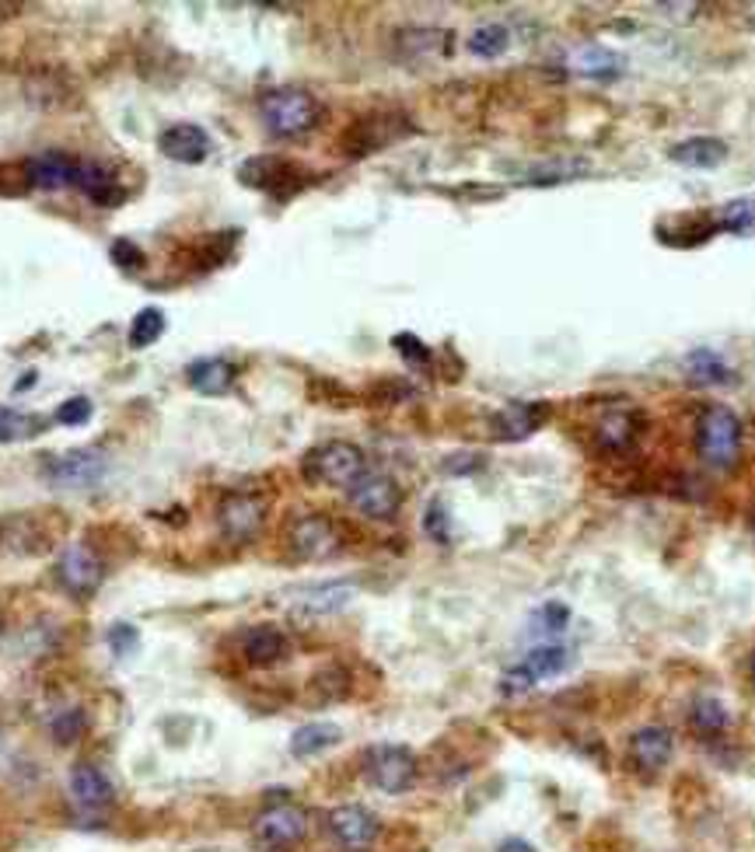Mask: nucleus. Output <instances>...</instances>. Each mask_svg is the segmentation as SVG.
I'll use <instances>...</instances> for the list:
<instances>
[{"label": "nucleus", "mask_w": 755, "mask_h": 852, "mask_svg": "<svg viewBox=\"0 0 755 852\" xmlns=\"http://www.w3.org/2000/svg\"><path fill=\"white\" fill-rule=\"evenodd\" d=\"M259 119L273 137H305L322 119V105L305 88H277L259 99Z\"/></svg>", "instance_id": "f257e3e1"}, {"label": "nucleus", "mask_w": 755, "mask_h": 852, "mask_svg": "<svg viewBox=\"0 0 755 852\" xmlns=\"http://www.w3.org/2000/svg\"><path fill=\"white\" fill-rule=\"evenodd\" d=\"M364 472H368L364 451L350 444V440H325V444L305 454V476L319 486L350 489Z\"/></svg>", "instance_id": "f03ea898"}, {"label": "nucleus", "mask_w": 755, "mask_h": 852, "mask_svg": "<svg viewBox=\"0 0 755 852\" xmlns=\"http://www.w3.org/2000/svg\"><path fill=\"white\" fill-rule=\"evenodd\" d=\"M696 448L711 468H731L738 462V451H742V419L728 405L703 409L696 426Z\"/></svg>", "instance_id": "7ed1b4c3"}, {"label": "nucleus", "mask_w": 755, "mask_h": 852, "mask_svg": "<svg viewBox=\"0 0 755 852\" xmlns=\"http://www.w3.org/2000/svg\"><path fill=\"white\" fill-rule=\"evenodd\" d=\"M413 133V122L402 113H368L350 122V130L343 133L340 147L346 157H368L392 144H399L402 137Z\"/></svg>", "instance_id": "20e7f679"}, {"label": "nucleus", "mask_w": 755, "mask_h": 852, "mask_svg": "<svg viewBox=\"0 0 755 852\" xmlns=\"http://www.w3.org/2000/svg\"><path fill=\"white\" fill-rule=\"evenodd\" d=\"M566 668H571V650L560 643H542V646H535V650H528L514 668L503 671L500 696H511V699L525 696V692H532L539 682H549V677L563 674Z\"/></svg>", "instance_id": "39448f33"}, {"label": "nucleus", "mask_w": 755, "mask_h": 852, "mask_svg": "<svg viewBox=\"0 0 755 852\" xmlns=\"http://www.w3.org/2000/svg\"><path fill=\"white\" fill-rule=\"evenodd\" d=\"M287 545H291V552L297 559L322 563V559H333L336 552L343 548V534H340L333 517L305 514V517H297L294 525L287 528Z\"/></svg>", "instance_id": "423d86ee"}, {"label": "nucleus", "mask_w": 755, "mask_h": 852, "mask_svg": "<svg viewBox=\"0 0 755 852\" xmlns=\"http://www.w3.org/2000/svg\"><path fill=\"white\" fill-rule=\"evenodd\" d=\"M346 500L357 514H364L371 520H392L402 507V489L399 482L385 476V472H364L350 489H346Z\"/></svg>", "instance_id": "0eeeda50"}, {"label": "nucleus", "mask_w": 755, "mask_h": 852, "mask_svg": "<svg viewBox=\"0 0 755 852\" xmlns=\"http://www.w3.org/2000/svg\"><path fill=\"white\" fill-rule=\"evenodd\" d=\"M364 772L371 786H378L382 793H406L417 779V759L409 748L399 745H378L368 751Z\"/></svg>", "instance_id": "6e6552de"}, {"label": "nucleus", "mask_w": 755, "mask_h": 852, "mask_svg": "<svg viewBox=\"0 0 755 852\" xmlns=\"http://www.w3.org/2000/svg\"><path fill=\"white\" fill-rule=\"evenodd\" d=\"M266 500L256 493H228L217 507V525L228 542H252L266 525Z\"/></svg>", "instance_id": "1a4fd4ad"}, {"label": "nucleus", "mask_w": 755, "mask_h": 852, "mask_svg": "<svg viewBox=\"0 0 755 852\" xmlns=\"http://www.w3.org/2000/svg\"><path fill=\"white\" fill-rule=\"evenodd\" d=\"M239 179L248 185V189H263V193H270L277 199H287L291 193L305 185V171L297 168L294 162H283V157H252L239 168Z\"/></svg>", "instance_id": "9d476101"}, {"label": "nucleus", "mask_w": 755, "mask_h": 852, "mask_svg": "<svg viewBox=\"0 0 755 852\" xmlns=\"http://www.w3.org/2000/svg\"><path fill=\"white\" fill-rule=\"evenodd\" d=\"M252 831L266 849H291L308 835V814L294 803H273L256 817Z\"/></svg>", "instance_id": "9b49d317"}, {"label": "nucleus", "mask_w": 755, "mask_h": 852, "mask_svg": "<svg viewBox=\"0 0 755 852\" xmlns=\"http://www.w3.org/2000/svg\"><path fill=\"white\" fill-rule=\"evenodd\" d=\"M102 472H105V457L91 448L53 454V457H46V465H42V476L53 486H63V489L94 486L102 479Z\"/></svg>", "instance_id": "f8f14e48"}, {"label": "nucleus", "mask_w": 755, "mask_h": 852, "mask_svg": "<svg viewBox=\"0 0 755 852\" xmlns=\"http://www.w3.org/2000/svg\"><path fill=\"white\" fill-rule=\"evenodd\" d=\"M56 580H60V588L67 594L91 597L94 591H99V583H102V563L85 542L67 545V548H63L60 563H56Z\"/></svg>", "instance_id": "ddd939ff"}, {"label": "nucleus", "mask_w": 755, "mask_h": 852, "mask_svg": "<svg viewBox=\"0 0 755 852\" xmlns=\"http://www.w3.org/2000/svg\"><path fill=\"white\" fill-rule=\"evenodd\" d=\"M325 825H329V835H333L343 849H368L378 839V831H382L378 817L364 808H354V803L329 811Z\"/></svg>", "instance_id": "4468645a"}, {"label": "nucleus", "mask_w": 755, "mask_h": 852, "mask_svg": "<svg viewBox=\"0 0 755 852\" xmlns=\"http://www.w3.org/2000/svg\"><path fill=\"white\" fill-rule=\"evenodd\" d=\"M77 176H81V162L63 151H42L36 157H28L25 162V179L28 185L36 189H67V185H77Z\"/></svg>", "instance_id": "2eb2a0df"}, {"label": "nucleus", "mask_w": 755, "mask_h": 852, "mask_svg": "<svg viewBox=\"0 0 755 852\" xmlns=\"http://www.w3.org/2000/svg\"><path fill=\"white\" fill-rule=\"evenodd\" d=\"M549 419L546 402H508L490 416V434L497 440H525Z\"/></svg>", "instance_id": "dca6fc26"}, {"label": "nucleus", "mask_w": 755, "mask_h": 852, "mask_svg": "<svg viewBox=\"0 0 755 852\" xmlns=\"http://www.w3.org/2000/svg\"><path fill=\"white\" fill-rule=\"evenodd\" d=\"M157 151H162L168 162L200 165V162H207V154H210V137L196 122H176L157 137Z\"/></svg>", "instance_id": "f3484780"}, {"label": "nucleus", "mask_w": 755, "mask_h": 852, "mask_svg": "<svg viewBox=\"0 0 755 852\" xmlns=\"http://www.w3.org/2000/svg\"><path fill=\"white\" fill-rule=\"evenodd\" d=\"M675 737L665 727H640L626 745V762L637 772H661L671 762Z\"/></svg>", "instance_id": "a211bd4d"}, {"label": "nucleus", "mask_w": 755, "mask_h": 852, "mask_svg": "<svg viewBox=\"0 0 755 852\" xmlns=\"http://www.w3.org/2000/svg\"><path fill=\"white\" fill-rule=\"evenodd\" d=\"M451 50V31L445 28H402L396 36V56L409 67H420V63H431L437 56H448Z\"/></svg>", "instance_id": "6ab92c4d"}, {"label": "nucleus", "mask_w": 755, "mask_h": 852, "mask_svg": "<svg viewBox=\"0 0 755 852\" xmlns=\"http://www.w3.org/2000/svg\"><path fill=\"white\" fill-rule=\"evenodd\" d=\"M637 434H640V416L626 405L609 409V413H602V419L594 423V444L612 454H623L634 448Z\"/></svg>", "instance_id": "aec40b11"}, {"label": "nucleus", "mask_w": 755, "mask_h": 852, "mask_svg": "<svg viewBox=\"0 0 755 852\" xmlns=\"http://www.w3.org/2000/svg\"><path fill=\"white\" fill-rule=\"evenodd\" d=\"M0 548L14 552V556H39V552L50 548V539H46V531H39V520L31 514H14L0 520Z\"/></svg>", "instance_id": "412c9836"}, {"label": "nucleus", "mask_w": 755, "mask_h": 852, "mask_svg": "<svg viewBox=\"0 0 755 852\" xmlns=\"http://www.w3.org/2000/svg\"><path fill=\"white\" fill-rule=\"evenodd\" d=\"M67 790L81 811H102L113 803V783H108L105 772H99L94 765H74Z\"/></svg>", "instance_id": "4be33fe9"}, {"label": "nucleus", "mask_w": 755, "mask_h": 852, "mask_svg": "<svg viewBox=\"0 0 755 852\" xmlns=\"http://www.w3.org/2000/svg\"><path fill=\"white\" fill-rule=\"evenodd\" d=\"M566 67L580 77H591V81H612V77L623 74L626 60L616 50H609V46L588 42V46H580V50H574L571 56H566Z\"/></svg>", "instance_id": "5701e85b"}, {"label": "nucleus", "mask_w": 755, "mask_h": 852, "mask_svg": "<svg viewBox=\"0 0 755 852\" xmlns=\"http://www.w3.org/2000/svg\"><path fill=\"white\" fill-rule=\"evenodd\" d=\"M185 377H189V385H193V391H200V396H228L231 385H234V377H239V371H234V364H231V360H225V357H207V360L189 364Z\"/></svg>", "instance_id": "b1692460"}, {"label": "nucleus", "mask_w": 755, "mask_h": 852, "mask_svg": "<svg viewBox=\"0 0 755 852\" xmlns=\"http://www.w3.org/2000/svg\"><path fill=\"white\" fill-rule=\"evenodd\" d=\"M671 162L682 165V168H720L728 162V144H724L720 137H689L682 144L671 147Z\"/></svg>", "instance_id": "393cba45"}, {"label": "nucleus", "mask_w": 755, "mask_h": 852, "mask_svg": "<svg viewBox=\"0 0 755 852\" xmlns=\"http://www.w3.org/2000/svg\"><path fill=\"white\" fill-rule=\"evenodd\" d=\"M242 654H245L248 664L270 668V664H277V660H283V654H287V636H283L277 625H252L242 640Z\"/></svg>", "instance_id": "a878e982"}, {"label": "nucleus", "mask_w": 755, "mask_h": 852, "mask_svg": "<svg viewBox=\"0 0 755 852\" xmlns=\"http://www.w3.org/2000/svg\"><path fill=\"white\" fill-rule=\"evenodd\" d=\"M77 189H81L91 203H99V207H116V203L126 199V189L113 179V171H108L105 165H94V162H81Z\"/></svg>", "instance_id": "bb28decb"}, {"label": "nucleus", "mask_w": 755, "mask_h": 852, "mask_svg": "<svg viewBox=\"0 0 755 852\" xmlns=\"http://www.w3.org/2000/svg\"><path fill=\"white\" fill-rule=\"evenodd\" d=\"M354 602V583H315L297 591V608L308 615H333Z\"/></svg>", "instance_id": "cd10ccee"}, {"label": "nucleus", "mask_w": 755, "mask_h": 852, "mask_svg": "<svg viewBox=\"0 0 755 852\" xmlns=\"http://www.w3.org/2000/svg\"><path fill=\"white\" fill-rule=\"evenodd\" d=\"M340 740H343V731L336 727V723L315 720V723H305V727H297L291 734V754L294 759H315V754L336 748Z\"/></svg>", "instance_id": "c85d7f7f"}, {"label": "nucleus", "mask_w": 755, "mask_h": 852, "mask_svg": "<svg viewBox=\"0 0 755 852\" xmlns=\"http://www.w3.org/2000/svg\"><path fill=\"white\" fill-rule=\"evenodd\" d=\"M591 162L585 157H553V162H542L525 171V185H560V182H574L580 176H588Z\"/></svg>", "instance_id": "c756f323"}, {"label": "nucleus", "mask_w": 755, "mask_h": 852, "mask_svg": "<svg viewBox=\"0 0 755 852\" xmlns=\"http://www.w3.org/2000/svg\"><path fill=\"white\" fill-rule=\"evenodd\" d=\"M686 374L696 385H728L731 382V367L717 350H692L686 357Z\"/></svg>", "instance_id": "7c9ffc66"}, {"label": "nucleus", "mask_w": 755, "mask_h": 852, "mask_svg": "<svg viewBox=\"0 0 755 852\" xmlns=\"http://www.w3.org/2000/svg\"><path fill=\"white\" fill-rule=\"evenodd\" d=\"M508 46H511V31L508 25H497V22H486L469 36V53L479 60H497L508 53Z\"/></svg>", "instance_id": "2f4dec72"}, {"label": "nucleus", "mask_w": 755, "mask_h": 852, "mask_svg": "<svg viewBox=\"0 0 755 852\" xmlns=\"http://www.w3.org/2000/svg\"><path fill=\"white\" fill-rule=\"evenodd\" d=\"M689 723H692V731H696V734H703V737H717V734L728 731L731 713H728V706L717 702V699H696V702H692Z\"/></svg>", "instance_id": "473e14b6"}, {"label": "nucleus", "mask_w": 755, "mask_h": 852, "mask_svg": "<svg viewBox=\"0 0 755 852\" xmlns=\"http://www.w3.org/2000/svg\"><path fill=\"white\" fill-rule=\"evenodd\" d=\"M717 228L731 231V234H755V196L734 199V203H728V207H720Z\"/></svg>", "instance_id": "72a5a7b5"}, {"label": "nucleus", "mask_w": 755, "mask_h": 852, "mask_svg": "<svg viewBox=\"0 0 755 852\" xmlns=\"http://www.w3.org/2000/svg\"><path fill=\"white\" fill-rule=\"evenodd\" d=\"M165 333V314L157 308H144L133 314V325H130V346L133 350H148L151 343H157Z\"/></svg>", "instance_id": "f704fd0d"}, {"label": "nucleus", "mask_w": 755, "mask_h": 852, "mask_svg": "<svg viewBox=\"0 0 755 852\" xmlns=\"http://www.w3.org/2000/svg\"><path fill=\"white\" fill-rule=\"evenodd\" d=\"M46 426L42 416H31V413H18V409H8L0 405V440H25V437H36Z\"/></svg>", "instance_id": "c9c22d12"}, {"label": "nucleus", "mask_w": 755, "mask_h": 852, "mask_svg": "<svg viewBox=\"0 0 755 852\" xmlns=\"http://www.w3.org/2000/svg\"><path fill=\"white\" fill-rule=\"evenodd\" d=\"M346 685H350V677H346V671L340 668H329L322 674H315L311 682H308V696L315 702H336L346 696Z\"/></svg>", "instance_id": "e433bc0d"}, {"label": "nucleus", "mask_w": 755, "mask_h": 852, "mask_svg": "<svg viewBox=\"0 0 755 852\" xmlns=\"http://www.w3.org/2000/svg\"><path fill=\"white\" fill-rule=\"evenodd\" d=\"M566 622H571V608H566L563 602H546L539 611L532 615V633L556 636L566 629Z\"/></svg>", "instance_id": "4c0bfd02"}, {"label": "nucleus", "mask_w": 755, "mask_h": 852, "mask_svg": "<svg viewBox=\"0 0 755 852\" xmlns=\"http://www.w3.org/2000/svg\"><path fill=\"white\" fill-rule=\"evenodd\" d=\"M85 727H88V720H85L81 709H63V713H56L50 720V731L60 745H74V740L85 734Z\"/></svg>", "instance_id": "58836bf2"}, {"label": "nucleus", "mask_w": 755, "mask_h": 852, "mask_svg": "<svg viewBox=\"0 0 755 852\" xmlns=\"http://www.w3.org/2000/svg\"><path fill=\"white\" fill-rule=\"evenodd\" d=\"M105 643H108V650H113L116 657H133V650L140 646V633H137V625H130V622H116L105 633Z\"/></svg>", "instance_id": "ea45409f"}, {"label": "nucleus", "mask_w": 755, "mask_h": 852, "mask_svg": "<svg viewBox=\"0 0 755 852\" xmlns=\"http://www.w3.org/2000/svg\"><path fill=\"white\" fill-rule=\"evenodd\" d=\"M392 346L402 353L406 364H413V367H427L431 364V350H427V343L417 339L413 333H399V336H392Z\"/></svg>", "instance_id": "a19ab883"}, {"label": "nucleus", "mask_w": 755, "mask_h": 852, "mask_svg": "<svg viewBox=\"0 0 755 852\" xmlns=\"http://www.w3.org/2000/svg\"><path fill=\"white\" fill-rule=\"evenodd\" d=\"M423 531L431 534L434 542H451V517H448V511H445V503H431V511H427V517H423Z\"/></svg>", "instance_id": "79ce46f5"}, {"label": "nucleus", "mask_w": 755, "mask_h": 852, "mask_svg": "<svg viewBox=\"0 0 755 852\" xmlns=\"http://www.w3.org/2000/svg\"><path fill=\"white\" fill-rule=\"evenodd\" d=\"M91 413H94V405H91L85 396H77V399H67V402L56 409V419H60L63 426H81V423L91 419Z\"/></svg>", "instance_id": "37998d69"}, {"label": "nucleus", "mask_w": 755, "mask_h": 852, "mask_svg": "<svg viewBox=\"0 0 755 852\" xmlns=\"http://www.w3.org/2000/svg\"><path fill=\"white\" fill-rule=\"evenodd\" d=\"M113 262L123 266V270H137V266L144 262V256H140V248L133 242L119 238V242H113Z\"/></svg>", "instance_id": "c03bdc74"}, {"label": "nucleus", "mask_w": 755, "mask_h": 852, "mask_svg": "<svg viewBox=\"0 0 755 852\" xmlns=\"http://www.w3.org/2000/svg\"><path fill=\"white\" fill-rule=\"evenodd\" d=\"M22 4H0V18H11V14H18Z\"/></svg>", "instance_id": "a18cd8bd"}, {"label": "nucleus", "mask_w": 755, "mask_h": 852, "mask_svg": "<svg viewBox=\"0 0 755 852\" xmlns=\"http://www.w3.org/2000/svg\"><path fill=\"white\" fill-rule=\"evenodd\" d=\"M748 674H752V682H755V657H752V664H748Z\"/></svg>", "instance_id": "49530a36"}, {"label": "nucleus", "mask_w": 755, "mask_h": 852, "mask_svg": "<svg viewBox=\"0 0 755 852\" xmlns=\"http://www.w3.org/2000/svg\"><path fill=\"white\" fill-rule=\"evenodd\" d=\"M0 748H4V731H0Z\"/></svg>", "instance_id": "de8ad7c7"}]
</instances>
